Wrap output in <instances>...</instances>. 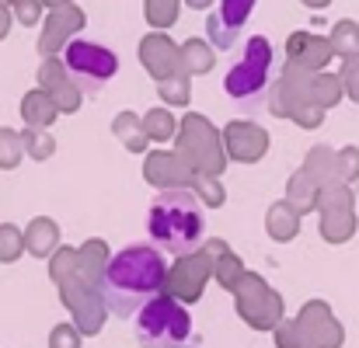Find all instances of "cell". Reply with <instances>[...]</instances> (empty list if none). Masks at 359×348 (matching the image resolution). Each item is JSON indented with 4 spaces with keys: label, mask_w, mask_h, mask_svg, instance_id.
<instances>
[{
    "label": "cell",
    "mask_w": 359,
    "mask_h": 348,
    "mask_svg": "<svg viewBox=\"0 0 359 348\" xmlns=\"http://www.w3.org/2000/svg\"><path fill=\"white\" fill-rule=\"evenodd\" d=\"M63 70L84 95H98L119 74V56L95 39H70L63 46Z\"/></svg>",
    "instance_id": "obj_5"
},
{
    "label": "cell",
    "mask_w": 359,
    "mask_h": 348,
    "mask_svg": "<svg viewBox=\"0 0 359 348\" xmlns=\"http://www.w3.org/2000/svg\"><path fill=\"white\" fill-rule=\"evenodd\" d=\"M251 11H255V0H220L217 4V11L206 21V32H210L217 49H231L238 42L241 28L248 25Z\"/></svg>",
    "instance_id": "obj_6"
},
{
    "label": "cell",
    "mask_w": 359,
    "mask_h": 348,
    "mask_svg": "<svg viewBox=\"0 0 359 348\" xmlns=\"http://www.w3.org/2000/svg\"><path fill=\"white\" fill-rule=\"evenodd\" d=\"M133 338L143 348H178L192 338V314L171 300L154 296L136 317H133Z\"/></svg>",
    "instance_id": "obj_4"
},
{
    "label": "cell",
    "mask_w": 359,
    "mask_h": 348,
    "mask_svg": "<svg viewBox=\"0 0 359 348\" xmlns=\"http://www.w3.org/2000/svg\"><path fill=\"white\" fill-rule=\"evenodd\" d=\"M269 88H272V42L265 35H251L231 56L224 95L231 98L238 116H258L269 102Z\"/></svg>",
    "instance_id": "obj_3"
},
{
    "label": "cell",
    "mask_w": 359,
    "mask_h": 348,
    "mask_svg": "<svg viewBox=\"0 0 359 348\" xmlns=\"http://www.w3.org/2000/svg\"><path fill=\"white\" fill-rule=\"evenodd\" d=\"M168 282V254L157 244H129L116 251L98 279V296L112 317H136Z\"/></svg>",
    "instance_id": "obj_1"
},
{
    "label": "cell",
    "mask_w": 359,
    "mask_h": 348,
    "mask_svg": "<svg viewBox=\"0 0 359 348\" xmlns=\"http://www.w3.org/2000/svg\"><path fill=\"white\" fill-rule=\"evenodd\" d=\"M178 348H203V345H178Z\"/></svg>",
    "instance_id": "obj_7"
},
{
    "label": "cell",
    "mask_w": 359,
    "mask_h": 348,
    "mask_svg": "<svg viewBox=\"0 0 359 348\" xmlns=\"http://www.w3.org/2000/svg\"><path fill=\"white\" fill-rule=\"evenodd\" d=\"M147 233L171 258L196 254L206 237V213H203L199 195L185 185H175L154 195L150 213H147Z\"/></svg>",
    "instance_id": "obj_2"
}]
</instances>
